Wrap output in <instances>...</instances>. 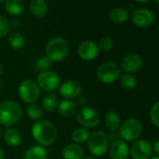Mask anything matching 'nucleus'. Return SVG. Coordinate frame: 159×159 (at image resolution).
<instances>
[{
  "label": "nucleus",
  "mask_w": 159,
  "mask_h": 159,
  "mask_svg": "<svg viewBox=\"0 0 159 159\" xmlns=\"http://www.w3.org/2000/svg\"><path fill=\"white\" fill-rule=\"evenodd\" d=\"M4 1H6V0H0V3H2V2H4Z\"/></svg>",
  "instance_id": "45"
},
{
  "label": "nucleus",
  "mask_w": 159,
  "mask_h": 159,
  "mask_svg": "<svg viewBox=\"0 0 159 159\" xmlns=\"http://www.w3.org/2000/svg\"><path fill=\"white\" fill-rule=\"evenodd\" d=\"M31 132L33 138L40 146H50L57 138V129L55 125L47 120L37 121L32 125Z\"/></svg>",
  "instance_id": "1"
},
{
  "label": "nucleus",
  "mask_w": 159,
  "mask_h": 159,
  "mask_svg": "<svg viewBox=\"0 0 159 159\" xmlns=\"http://www.w3.org/2000/svg\"><path fill=\"white\" fill-rule=\"evenodd\" d=\"M158 29H159V27H158Z\"/></svg>",
  "instance_id": "46"
},
{
  "label": "nucleus",
  "mask_w": 159,
  "mask_h": 159,
  "mask_svg": "<svg viewBox=\"0 0 159 159\" xmlns=\"http://www.w3.org/2000/svg\"><path fill=\"white\" fill-rule=\"evenodd\" d=\"M69 46L67 41L63 38H53L47 43L45 47L46 56L52 62H60L68 54Z\"/></svg>",
  "instance_id": "3"
},
{
  "label": "nucleus",
  "mask_w": 159,
  "mask_h": 159,
  "mask_svg": "<svg viewBox=\"0 0 159 159\" xmlns=\"http://www.w3.org/2000/svg\"><path fill=\"white\" fill-rule=\"evenodd\" d=\"M137 2H139V3H148V2H150L151 0H136Z\"/></svg>",
  "instance_id": "37"
},
{
  "label": "nucleus",
  "mask_w": 159,
  "mask_h": 159,
  "mask_svg": "<svg viewBox=\"0 0 159 159\" xmlns=\"http://www.w3.org/2000/svg\"><path fill=\"white\" fill-rule=\"evenodd\" d=\"M47 152L43 146L36 145L28 149L25 152V159H46Z\"/></svg>",
  "instance_id": "25"
},
{
  "label": "nucleus",
  "mask_w": 159,
  "mask_h": 159,
  "mask_svg": "<svg viewBox=\"0 0 159 159\" xmlns=\"http://www.w3.org/2000/svg\"><path fill=\"white\" fill-rule=\"evenodd\" d=\"M99 52L98 45L92 40L83 41L78 47V55L84 61H91L95 59Z\"/></svg>",
  "instance_id": "12"
},
{
  "label": "nucleus",
  "mask_w": 159,
  "mask_h": 159,
  "mask_svg": "<svg viewBox=\"0 0 159 159\" xmlns=\"http://www.w3.org/2000/svg\"><path fill=\"white\" fill-rule=\"evenodd\" d=\"M11 25L9 21L3 15H0V39H3L9 35Z\"/></svg>",
  "instance_id": "31"
},
{
  "label": "nucleus",
  "mask_w": 159,
  "mask_h": 159,
  "mask_svg": "<svg viewBox=\"0 0 159 159\" xmlns=\"http://www.w3.org/2000/svg\"><path fill=\"white\" fill-rule=\"evenodd\" d=\"M121 75V68L113 62H106L99 66L97 70L98 79L106 84L114 83Z\"/></svg>",
  "instance_id": "6"
},
{
  "label": "nucleus",
  "mask_w": 159,
  "mask_h": 159,
  "mask_svg": "<svg viewBox=\"0 0 159 159\" xmlns=\"http://www.w3.org/2000/svg\"><path fill=\"white\" fill-rule=\"evenodd\" d=\"M0 159H4V152L1 148H0Z\"/></svg>",
  "instance_id": "38"
},
{
  "label": "nucleus",
  "mask_w": 159,
  "mask_h": 159,
  "mask_svg": "<svg viewBox=\"0 0 159 159\" xmlns=\"http://www.w3.org/2000/svg\"><path fill=\"white\" fill-rule=\"evenodd\" d=\"M121 85L125 90H132L137 85V79L132 74H124L120 78Z\"/></svg>",
  "instance_id": "27"
},
{
  "label": "nucleus",
  "mask_w": 159,
  "mask_h": 159,
  "mask_svg": "<svg viewBox=\"0 0 159 159\" xmlns=\"http://www.w3.org/2000/svg\"><path fill=\"white\" fill-rule=\"evenodd\" d=\"M118 137H120V136H119V133H116V131H111V132L110 133V139H112L113 141L119 139Z\"/></svg>",
  "instance_id": "35"
},
{
  "label": "nucleus",
  "mask_w": 159,
  "mask_h": 159,
  "mask_svg": "<svg viewBox=\"0 0 159 159\" xmlns=\"http://www.w3.org/2000/svg\"><path fill=\"white\" fill-rule=\"evenodd\" d=\"M18 92L22 100L28 104L35 103L40 96V89L39 85L31 80L23 81L19 85Z\"/></svg>",
  "instance_id": "7"
},
{
  "label": "nucleus",
  "mask_w": 159,
  "mask_h": 159,
  "mask_svg": "<svg viewBox=\"0 0 159 159\" xmlns=\"http://www.w3.org/2000/svg\"><path fill=\"white\" fill-rule=\"evenodd\" d=\"M58 113L64 117H71L77 113V104L70 99H64L57 106Z\"/></svg>",
  "instance_id": "18"
},
{
  "label": "nucleus",
  "mask_w": 159,
  "mask_h": 159,
  "mask_svg": "<svg viewBox=\"0 0 159 159\" xmlns=\"http://www.w3.org/2000/svg\"><path fill=\"white\" fill-rule=\"evenodd\" d=\"M110 20L114 24H123L128 20L129 14L123 8H115L110 12Z\"/></svg>",
  "instance_id": "24"
},
{
  "label": "nucleus",
  "mask_w": 159,
  "mask_h": 159,
  "mask_svg": "<svg viewBox=\"0 0 159 159\" xmlns=\"http://www.w3.org/2000/svg\"><path fill=\"white\" fill-rule=\"evenodd\" d=\"M10 25L11 27H13L14 29H19L22 26V23H21L20 20H12L11 23L10 24Z\"/></svg>",
  "instance_id": "34"
},
{
  "label": "nucleus",
  "mask_w": 159,
  "mask_h": 159,
  "mask_svg": "<svg viewBox=\"0 0 159 159\" xmlns=\"http://www.w3.org/2000/svg\"><path fill=\"white\" fill-rule=\"evenodd\" d=\"M90 136V132L87 128L79 127L73 130L71 134V139L75 143H84L87 141Z\"/></svg>",
  "instance_id": "26"
},
{
  "label": "nucleus",
  "mask_w": 159,
  "mask_h": 159,
  "mask_svg": "<svg viewBox=\"0 0 159 159\" xmlns=\"http://www.w3.org/2000/svg\"><path fill=\"white\" fill-rule=\"evenodd\" d=\"M148 159H159V156H152V157H149Z\"/></svg>",
  "instance_id": "41"
},
{
  "label": "nucleus",
  "mask_w": 159,
  "mask_h": 159,
  "mask_svg": "<svg viewBox=\"0 0 159 159\" xmlns=\"http://www.w3.org/2000/svg\"><path fill=\"white\" fill-rule=\"evenodd\" d=\"M150 120L154 126L159 128V100L152 105L150 111Z\"/></svg>",
  "instance_id": "30"
},
{
  "label": "nucleus",
  "mask_w": 159,
  "mask_h": 159,
  "mask_svg": "<svg viewBox=\"0 0 159 159\" xmlns=\"http://www.w3.org/2000/svg\"><path fill=\"white\" fill-rule=\"evenodd\" d=\"M82 92V86L77 81L69 80V81L64 82L59 86V93L61 97L66 99H71L79 97Z\"/></svg>",
  "instance_id": "14"
},
{
  "label": "nucleus",
  "mask_w": 159,
  "mask_h": 159,
  "mask_svg": "<svg viewBox=\"0 0 159 159\" xmlns=\"http://www.w3.org/2000/svg\"><path fill=\"white\" fill-rule=\"evenodd\" d=\"M83 159H95L93 156H86V157H84V158H83Z\"/></svg>",
  "instance_id": "42"
},
{
  "label": "nucleus",
  "mask_w": 159,
  "mask_h": 159,
  "mask_svg": "<svg viewBox=\"0 0 159 159\" xmlns=\"http://www.w3.org/2000/svg\"><path fill=\"white\" fill-rule=\"evenodd\" d=\"M59 104L58 98L56 95L53 93H48L43 97L42 99V108L48 111V112H52L57 109V106Z\"/></svg>",
  "instance_id": "22"
},
{
  "label": "nucleus",
  "mask_w": 159,
  "mask_h": 159,
  "mask_svg": "<svg viewBox=\"0 0 159 159\" xmlns=\"http://www.w3.org/2000/svg\"><path fill=\"white\" fill-rule=\"evenodd\" d=\"M98 48L101 49L102 51L108 52L110 50H111L113 48V41L111 38L109 37H104L100 39L99 44H98Z\"/></svg>",
  "instance_id": "32"
},
{
  "label": "nucleus",
  "mask_w": 159,
  "mask_h": 159,
  "mask_svg": "<svg viewBox=\"0 0 159 159\" xmlns=\"http://www.w3.org/2000/svg\"><path fill=\"white\" fill-rule=\"evenodd\" d=\"M9 45L13 50H21L25 43V37L18 31H13L9 35L8 39Z\"/></svg>",
  "instance_id": "23"
},
{
  "label": "nucleus",
  "mask_w": 159,
  "mask_h": 159,
  "mask_svg": "<svg viewBox=\"0 0 159 159\" xmlns=\"http://www.w3.org/2000/svg\"><path fill=\"white\" fill-rule=\"evenodd\" d=\"M152 149H153V151L155 152V153L157 154V156H159V139H157V140L153 143Z\"/></svg>",
  "instance_id": "36"
},
{
  "label": "nucleus",
  "mask_w": 159,
  "mask_h": 159,
  "mask_svg": "<svg viewBox=\"0 0 159 159\" xmlns=\"http://www.w3.org/2000/svg\"><path fill=\"white\" fill-rule=\"evenodd\" d=\"M3 87H4V82L0 79V89H2Z\"/></svg>",
  "instance_id": "39"
},
{
  "label": "nucleus",
  "mask_w": 159,
  "mask_h": 159,
  "mask_svg": "<svg viewBox=\"0 0 159 159\" xmlns=\"http://www.w3.org/2000/svg\"><path fill=\"white\" fill-rule=\"evenodd\" d=\"M62 155L64 159H83L84 149L82 148V146L76 143L67 144L64 147L62 151Z\"/></svg>",
  "instance_id": "17"
},
{
  "label": "nucleus",
  "mask_w": 159,
  "mask_h": 159,
  "mask_svg": "<svg viewBox=\"0 0 159 159\" xmlns=\"http://www.w3.org/2000/svg\"><path fill=\"white\" fill-rule=\"evenodd\" d=\"M52 66V61L45 55L41 56L39 59H37L35 63V68L39 72H44L47 70H50V67Z\"/></svg>",
  "instance_id": "29"
},
{
  "label": "nucleus",
  "mask_w": 159,
  "mask_h": 159,
  "mask_svg": "<svg viewBox=\"0 0 159 159\" xmlns=\"http://www.w3.org/2000/svg\"><path fill=\"white\" fill-rule=\"evenodd\" d=\"M77 120L79 124L84 128H93L99 125V113L89 107H84L77 112Z\"/></svg>",
  "instance_id": "9"
},
{
  "label": "nucleus",
  "mask_w": 159,
  "mask_h": 159,
  "mask_svg": "<svg viewBox=\"0 0 159 159\" xmlns=\"http://www.w3.org/2000/svg\"><path fill=\"white\" fill-rule=\"evenodd\" d=\"M89 152L94 156H102L109 148V138L102 131H95L87 139Z\"/></svg>",
  "instance_id": "5"
},
{
  "label": "nucleus",
  "mask_w": 159,
  "mask_h": 159,
  "mask_svg": "<svg viewBox=\"0 0 159 159\" xmlns=\"http://www.w3.org/2000/svg\"><path fill=\"white\" fill-rule=\"evenodd\" d=\"M129 154V147L125 140H114L110 146V156L111 159H127Z\"/></svg>",
  "instance_id": "15"
},
{
  "label": "nucleus",
  "mask_w": 159,
  "mask_h": 159,
  "mask_svg": "<svg viewBox=\"0 0 159 159\" xmlns=\"http://www.w3.org/2000/svg\"><path fill=\"white\" fill-rule=\"evenodd\" d=\"M4 139L8 145L16 147L19 146L22 142V135L17 129L12 127H7L4 132Z\"/></svg>",
  "instance_id": "19"
},
{
  "label": "nucleus",
  "mask_w": 159,
  "mask_h": 159,
  "mask_svg": "<svg viewBox=\"0 0 159 159\" xmlns=\"http://www.w3.org/2000/svg\"><path fill=\"white\" fill-rule=\"evenodd\" d=\"M104 121H105L106 126L111 131H116L117 129L120 128L121 119H120L119 114L116 111H111L107 112L104 117Z\"/></svg>",
  "instance_id": "21"
},
{
  "label": "nucleus",
  "mask_w": 159,
  "mask_h": 159,
  "mask_svg": "<svg viewBox=\"0 0 159 159\" xmlns=\"http://www.w3.org/2000/svg\"><path fill=\"white\" fill-rule=\"evenodd\" d=\"M86 103H87V100L85 97H80L77 99V106H81L82 108H84L86 105Z\"/></svg>",
  "instance_id": "33"
},
{
  "label": "nucleus",
  "mask_w": 159,
  "mask_h": 159,
  "mask_svg": "<svg viewBox=\"0 0 159 159\" xmlns=\"http://www.w3.org/2000/svg\"><path fill=\"white\" fill-rule=\"evenodd\" d=\"M1 133H2V129H1V127H0V136H1Z\"/></svg>",
  "instance_id": "44"
},
{
  "label": "nucleus",
  "mask_w": 159,
  "mask_h": 159,
  "mask_svg": "<svg viewBox=\"0 0 159 159\" xmlns=\"http://www.w3.org/2000/svg\"><path fill=\"white\" fill-rule=\"evenodd\" d=\"M142 65H143V60L139 54L129 53L123 58L121 63V67L127 74H132L140 70Z\"/></svg>",
  "instance_id": "13"
},
{
  "label": "nucleus",
  "mask_w": 159,
  "mask_h": 159,
  "mask_svg": "<svg viewBox=\"0 0 159 159\" xmlns=\"http://www.w3.org/2000/svg\"><path fill=\"white\" fill-rule=\"evenodd\" d=\"M2 72H3V66L1 65V63H0V75L2 74Z\"/></svg>",
  "instance_id": "40"
},
{
  "label": "nucleus",
  "mask_w": 159,
  "mask_h": 159,
  "mask_svg": "<svg viewBox=\"0 0 159 159\" xmlns=\"http://www.w3.org/2000/svg\"><path fill=\"white\" fill-rule=\"evenodd\" d=\"M152 151V144L146 139H137L129 149L133 159H148Z\"/></svg>",
  "instance_id": "11"
},
{
  "label": "nucleus",
  "mask_w": 159,
  "mask_h": 159,
  "mask_svg": "<svg viewBox=\"0 0 159 159\" xmlns=\"http://www.w3.org/2000/svg\"><path fill=\"white\" fill-rule=\"evenodd\" d=\"M153 1H154V2H155V3H156L158 6H159V0H153Z\"/></svg>",
  "instance_id": "43"
},
{
  "label": "nucleus",
  "mask_w": 159,
  "mask_h": 159,
  "mask_svg": "<svg viewBox=\"0 0 159 159\" xmlns=\"http://www.w3.org/2000/svg\"><path fill=\"white\" fill-rule=\"evenodd\" d=\"M29 11L36 18H44L48 13V5L45 0H31L29 3Z\"/></svg>",
  "instance_id": "16"
},
{
  "label": "nucleus",
  "mask_w": 159,
  "mask_h": 159,
  "mask_svg": "<svg viewBox=\"0 0 159 159\" xmlns=\"http://www.w3.org/2000/svg\"><path fill=\"white\" fill-rule=\"evenodd\" d=\"M42 113H43L42 109L35 103L29 104V106L26 109V114L28 118L33 121H39L41 118Z\"/></svg>",
  "instance_id": "28"
},
{
  "label": "nucleus",
  "mask_w": 159,
  "mask_h": 159,
  "mask_svg": "<svg viewBox=\"0 0 159 159\" xmlns=\"http://www.w3.org/2000/svg\"><path fill=\"white\" fill-rule=\"evenodd\" d=\"M133 24L139 28H148L155 21L154 13L148 9H138L132 15Z\"/></svg>",
  "instance_id": "10"
},
{
  "label": "nucleus",
  "mask_w": 159,
  "mask_h": 159,
  "mask_svg": "<svg viewBox=\"0 0 159 159\" xmlns=\"http://www.w3.org/2000/svg\"><path fill=\"white\" fill-rule=\"evenodd\" d=\"M37 84L39 85V89H42L48 93H52L59 88L60 77L52 70L40 72L37 77Z\"/></svg>",
  "instance_id": "8"
},
{
  "label": "nucleus",
  "mask_w": 159,
  "mask_h": 159,
  "mask_svg": "<svg viewBox=\"0 0 159 159\" xmlns=\"http://www.w3.org/2000/svg\"><path fill=\"white\" fill-rule=\"evenodd\" d=\"M143 131L141 122L137 118L125 120L119 128V136L125 141H135L139 139Z\"/></svg>",
  "instance_id": "4"
},
{
  "label": "nucleus",
  "mask_w": 159,
  "mask_h": 159,
  "mask_svg": "<svg viewBox=\"0 0 159 159\" xmlns=\"http://www.w3.org/2000/svg\"><path fill=\"white\" fill-rule=\"evenodd\" d=\"M23 117L22 106L12 100L0 103V125L11 127L16 125Z\"/></svg>",
  "instance_id": "2"
},
{
  "label": "nucleus",
  "mask_w": 159,
  "mask_h": 159,
  "mask_svg": "<svg viewBox=\"0 0 159 159\" xmlns=\"http://www.w3.org/2000/svg\"><path fill=\"white\" fill-rule=\"evenodd\" d=\"M6 11L12 16H20L25 11V5L22 0H6Z\"/></svg>",
  "instance_id": "20"
}]
</instances>
